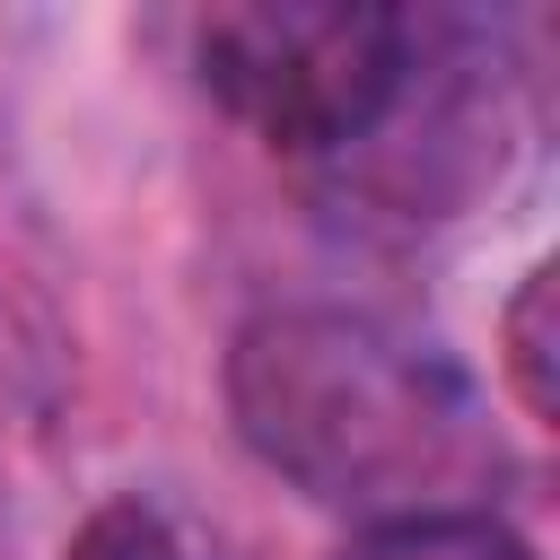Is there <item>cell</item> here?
<instances>
[{
	"label": "cell",
	"instance_id": "cell-5",
	"mask_svg": "<svg viewBox=\"0 0 560 560\" xmlns=\"http://www.w3.org/2000/svg\"><path fill=\"white\" fill-rule=\"evenodd\" d=\"M61 560H192V551H184V534H175L166 508H149V499H105V508L79 516V534H70Z\"/></svg>",
	"mask_w": 560,
	"mask_h": 560
},
{
	"label": "cell",
	"instance_id": "cell-1",
	"mask_svg": "<svg viewBox=\"0 0 560 560\" xmlns=\"http://www.w3.org/2000/svg\"><path fill=\"white\" fill-rule=\"evenodd\" d=\"M228 420L262 472L368 525L472 508L499 464L472 376L359 306H262L228 341Z\"/></svg>",
	"mask_w": 560,
	"mask_h": 560
},
{
	"label": "cell",
	"instance_id": "cell-3",
	"mask_svg": "<svg viewBox=\"0 0 560 560\" xmlns=\"http://www.w3.org/2000/svg\"><path fill=\"white\" fill-rule=\"evenodd\" d=\"M332 560H534V542L490 508H420L359 525Z\"/></svg>",
	"mask_w": 560,
	"mask_h": 560
},
{
	"label": "cell",
	"instance_id": "cell-2",
	"mask_svg": "<svg viewBox=\"0 0 560 560\" xmlns=\"http://www.w3.org/2000/svg\"><path fill=\"white\" fill-rule=\"evenodd\" d=\"M429 61L438 35L420 18L350 0L219 9L201 26V88L289 158H350L385 140L411 114Z\"/></svg>",
	"mask_w": 560,
	"mask_h": 560
},
{
	"label": "cell",
	"instance_id": "cell-4",
	"mask_svg": "<svg viewBox=\"0 0 560 560\" xmlns=\"http://www.w3.org/2000/svg\"><path fill=\"white\" fill-rule=\"evenodd\" d=\"M499 368H508V394L525 402V420L560 411V271L551 262H534L525 289L508 298V315H499Z\"/></svg>",
	"mask_w": 560,
	"mask_h": 560
}]
</instances>
